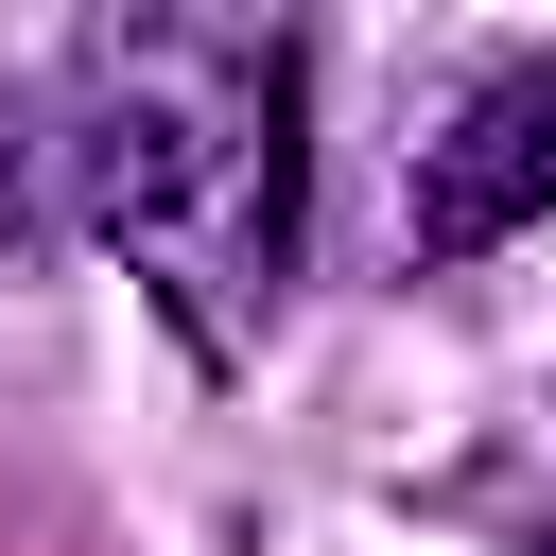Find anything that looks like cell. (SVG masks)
I'll use <instances>...</instances> for the list:
<instances>
[{
	"mask_svg": "<svg viewBox=\"0 0 556 556\" xmlns=\"http://www.w3.org/2000/svg\"><path fill=\"white\" fill-rule=\"evenodd\" d=\"M70 191L191 313V348H243L295 278V35L104 17L70 52Z\"/></svg>",
	"mask_w": 556,
	"mask_h": 556,
	"instance_id": "cell-1",
	"label": "cell"
},
{
	"mask_svg": "<svg viewBox=\"0 0 556 556\" xmlns=\"http://www.w3.org/2000/svg\"><path fill=\"white\" fill-rule=\"evenodd\" d=\"M539 208H556V52L486 70V87L400 156V243H417V261H486V243H521Z\"/></svg>",
	"mask_w": 556,
	"mask_h": 556,
	"instance_id": "cell-2",
	"label": "cell"
}]
</instances>
